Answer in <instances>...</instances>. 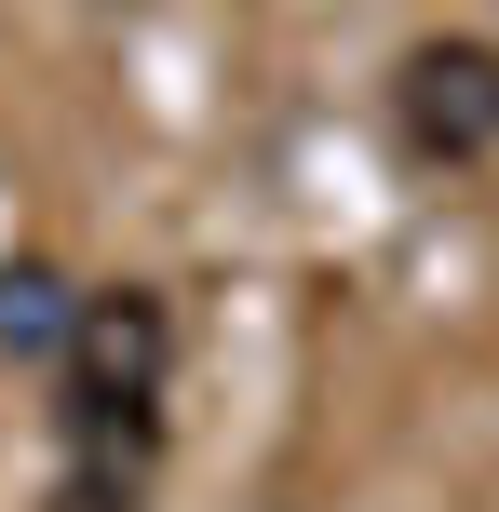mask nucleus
<instances>
[{"instance_id":"1","label":"nucleus","mask_w":499,"mask_h":512,"mask_svg":"<svg viewBox=\"0 0 499 512\" xmlns=\"http://www.w3.org/2000/svg\"><path fill=\"white\" fill-rule=\"evenodd\" d=\"M392 108H405V149L419 162H486L499 149V54L486 41H419Z\"/></svg>"},{"instance_id":"2","label":"nucleus","mask_w":499,"mask_h":512,"mask_svg":"<svg viewBox=\"0 0 499 512\" xmlns=\"http://www.w3.org/2000/svg\"><path fill=\"white\" fill-rule=\"evenodd\" d=\"M162 351H176V324H162L149 283H108V297L68 310V391H81V405H149Z\"/></svg>"},{"instance_id":"3","label":"nucleus","mask_w":499,"mask_h":512,"mask_svg":"<svg viewBox=\"0 0 499 512\" xmlns=\"http://www.w3.org/2000/svg\"><path fill=\"white\" fill-rule=\"evenodd\" d=\"M68 310H81L68 283L14 256V270H0V351H14V364H54V351H68Z\"/></svg>"}]
</instances>
